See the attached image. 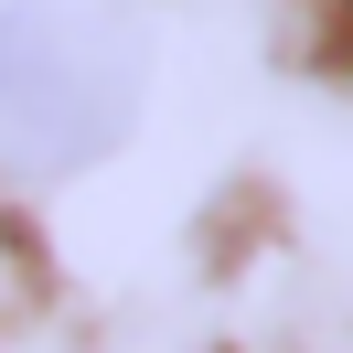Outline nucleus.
Here are the masks:
<instances>
[{
    "mask_svg": "<svg viewBox=\"0 0 353 353\" xmlns=\"http://www.w3.org/2000/svg\"><path fill=\"white\" fill-rule=\"evenodd\" d=\"M129 129V43L65 0L0 11V172L65 182Z\"/></svg>",
    "mask_w": 353,
    "mask_h": 353,
    "instance_id": "nucleus-1",
    "label": "nucleus"
},
{
    "mask_svg": "<svg viewBox=\"0 0 353 353\" xmlns=\"http://www.w3.org/2000/svg\"><path fill=\"white\" fill-rule=\"evenodd\" d=\"M32 300H43V268H32V246L11 236V225H0V343L32 321Z\"/></svg>",
    "mask_w": 353,
    "mask_h": 353,
    "instance_id": "nucleus-2",
    "label": "nucleus"
}]
</instances>
